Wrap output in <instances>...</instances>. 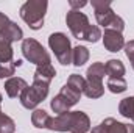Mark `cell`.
<instances>
[{"mask_svg":"<svg viewBox=\"0 0 134 133\" xmlns=\"http://www.w3.org/2000/svg\"><path fill=\"white\" fill-rule=\"evenodd\" d=\"M48 130L70 133H87L91 130V119L84 111H67L56 117H50Z\"/></svg>","mask_w":134,"mask_h":133,"instance_id":"1","label":"cell"},{"mask_svg":"<svg viewBox=\"0 0 134 133\" xmlns=\"http://www.w3.org/2000/svg\"><path fill=\"white\" fill-rule=\"evenodd\" d=\"M92 6L95 9V19H97L98 25L104 27V30L109 28V30H115L119 33L123 32L125 22L120 16H117L112 11L109 0H92Z\"/></svg>","mask_w":134,"mask_h":133,"instance_id":"2","label":"cell"},{"mask_svg":"<svg viewBox=\"0 0 134 133\" xmlns=\"http://www.w3.org/2000/svg\"><path fill=\"white\" fill-rule=\"evenodd\" d=\"M48 3L45 0H28L20 6V17L28 24L31 30H41L44 27V17Z\"/></svg>","mask_w":134,"mask_h":133,"instance_id":"3","label":"cell"},{"mask_svg":"<svg viewBox=\"0 0 134 133\" xmlns=\"http://www.w3.org/2000/svg\"><path fill=\"white\" fill-rule=\"evenodd\" d=\"M106 74V69L103 63H92V66L87 67L86 72V88L84 94L89 99H100L104 94V86H103V77Z\"/></svg>","mask_w":134,"mask_h":133,"instance_id":"4","label":"cell"},{"mask_svg":"<svg viewBox=\"0 0 134 133\" xmlns=\"http://www.w3.org/2000/svg\"><path fill=\"white\" fill-rule=\"evenodd\" d=\"M22 53H24L27 61L33 63L36 66H42V64L52 63L50 53L42 47L41 42H37L33 38H27V39L22 41Z\"/></svg>","mask_w":134,"mask_h":133,"instance_id":"5","label":"cell"},{"mask_svg":"<svg viewBox=\"0 0 134 133\" xmlns=\"http://www.w3.org/2000/svg\"><path fill=\"white\" fill-rule=\"evenodd\" d=\"M48 86L47 83H41V81H33L31 86H27L22 94H20V103L24 108L27 110H34L42 100L48 96Z\"/></svg>","mask_w":134,"mask_h":133,"instance_id":"6","label":"cell"},{"mask_svg":"<svg viewBox=\"0 0 134 133\" xmlns=\"http://www.w3.org/2000/svg\"><path fill=\"white\" fill-rule=\"evenodd\" d=\"M48 45L63 66L72 63V45L64 33H52L48 36Z\"/></svg>","mask_w":134,"mask_h":133,"instance_id":"7","label":"cell"},{"mask_svg":"<svg viewBox=\"0 0 134 133\" xmlns=\"http://www.w3.org/2000/svg\"><path fill=\"white\" fill-rule=\"evenodd\" d=\"M66 24L70 28V33L73 34L76 39H83V36L86 33V30L89 28V19L84 13H81L80 9H70L66 16Z\"/></svg>","mask_w":134,"mask_h":133,"instance_id":"8","label":"cell"},{"mask_svg":"<svg viewBox=\"0 0 134 133\" xmlns=\"http://www.w3.org/2000/svg\"><path fill=\"white\" fill-rule=\"evenodd\" d=\"M91 133H134V125L119 122L114 117H108L101 121L97 127H94Z\"/></svg>","mask_w":134,"mask_h":133,"instance_id":"9","label":"cell"},{"mask_svg":"<svg viewBox=\"0 0 134 133\" xmlns=\"http://www.w3.org/2000/svg\"><path fill=\"white\" fill-rule=\"evenodd\" d=\"M103 44H104V49L109 50V52H119L125 47V39L122 33L115 32V30H109L106 28L104 34H103Z\"/></svg>","mask_w":134,"mask_h":133,"instance_id":"10","label":"cell"},{"mask_svg":"<svg viewBox=\"0 0 134 133\" xmlns=\"http://www.w3.org/2000/svg\"><path fill=\"white\" fill-rule=\"evenodd\" d=\"M27 81L20 77H11L5 81V91L8 94V97L11 99H16V97H20L22 91L27 88Z\"/></svg>","mask_w":134,"mask_h":133,"instance_id":"11","label":"cell"},{"mask_svg":"<svg viewBox=\"0 0 134 133\" xmlns=\"http://www.w3.org/2000/svg\"><path fill=\"white\" fill-rule=\"evenodd\" d=\"M55 75H56V70H55V67L52 66V63H48V64H42V66L36 67L33 81H41V83H47V85H50V81L55 78Z\"/></svg>","mask_w":134,"mask_h":133,"instance_id":"12","label":"cell"},{"mask_svg":"<svg viewBox=\"0 0 134 133\" xmlns=\"http://www.w3.org/2000/svg\"><path fill=\"white\" fill-rule=\"evenodd\" d=\"M0 34H2L8 42H14V41H19V39L24 38V32H22V28H20L17 24L11 22V21H9V22L0 30Z\"/></svg>","mask_w":134,"mask_h":133,"instance_id":"13","label":"cell"},{"mask_svg":"<svg viewBox=\"0 0 134 133\" xmlns=\"http://www.w3.org/2000/svg\"><path fill=\"white\" fill-rule=\"evenodd\" d=\"M104 69L109 78H123L125 75V66L120 60H109L104 64Z\"/></svg>","mask_w":134,"mask_h":133,"instance_id":"14","label":"cell"},{"mask_svg":"<svg viewBox=\"0 0 134 133\" xmlns=\"http://www.w3.org/2000/svg\"><path fill=\"white\" fill-rule=\"evenodd\" d=\"M89 60V49L84 45H76L72 49V64L73 66H83Z\"/></svg>","mask_w":134,"mask_h":133,"instance_id":"15","label":"cell"},{"mask_svg":"<svg viewBox=\"0 0 134 133\" xmlns=\"http://www.w3.org/2000/svg\"><path fill=\"white\" fill-rule=\"evenodd\" d=\"M59 94L67 100V103H69L70 106H73V105H76V103H78V100L81 99V94H83V93H80L78 89L72 88L70 85H67V83H66V85L61 88Z\"/></svg>","mask_w":134,"mask_h":133,"instance_id":"16","label":"cell"},{"mask_svg":"<svg viewBox=\"0 0 134 133\" xmlns=\"http://www.w3.org/2000/svg\"><path fill=\"white\" fill-rule=\"evenodd\" d=\"M50 121V116L45 110H34L31 114V124L36 129H47Z\"/></svg>","mask_w":134,"mask_h":133,"instance_id":"17","label":"cell"},{"mask_svg":"<svg viewBox=\"0 0 134 133\" xmlns=\"http://www.w3.org/2000/svg\"><path fill=\"white\" fill-rule=\"evenodd\" d=\"M13 47H11V42H8L2 34H0V64L3 63H8V61H13Z\"/></svg>","mask_w":134,"mask_h":133,"instance_id":"18","label":"cell"},{"mask_svg":"<svg viewBox=\"0 0 134 133\" xmlns=\"http://www.w3.org/2000/svg\"><path fill=\"white\" fill-rule=\"evenodd\" d=\"M50 106H52V110L59 116V114H63V113H67L69 111V108H70V105L67 103V100L61 96V94H58V96H55L52 102H50Z\"/></svg>","mask_w":134,"mask_h":133,"instance_id":"19","label":"cell"},{"mask_svg":"<svg viewBox=\"0 0 134 133\" xmlns=\"http://www.w3.org/2000/svg\"><path fill=\"white\" fill-rule=\"evenodd\" d=\"M119 113L126 117V119H133L134 116V97H126L120 102L119 105Z\"/></svg>","mask_w":134,"mask_h":133,"instance_id":"20","label":"cell"},{"mask_svg":"<svg viewBox=\"0 0 134 133\" xmlns=\"http://www.w3.org/2000/svg\"><path fill=\"white\" fill-rule=\"evenodd\" d=\"M108 89L112 93V94H120V93H125L126 91V80L125 78H108V83H106Z\"/></svg>","mask_w":134,"mask_h":133,"instance_id":"21","label":"cell"},{"mask_svg":"<svg viewBox=\"0 0 134 133\" xmlns=\"http://www.w3.org/2000/svg\"><path fill=\"white\" fill-rule=\"evenodd\" d=\"M22 66V61L17 60V61H8V63H3L0 64V78H11L16 72V67Z\"/></svg>","mask_w":134,"mask_h":133,"instance_id":"22","label":"cell"},{"mask_svg":"<svg viewBox=\"0 0 134 133\" xmlns=\"http://www.w3.org/2000/svg\"><path fill=\"white\" fill-rule=\"evenodd\" d=\"M14 130H16L14 121L0 111V133H14Z\"/></svg>","mask_w":134,"mask_h":133,"instance_id":"23","label":"cell"},{"mask_svg":"<svg viewBox=\"0 0 134 133\" xmlns=\"http://www.w3.org/2000/svg\"><path fill=\"white\" fill-rule=\"evenodd\" d=\"M67 85H70L72 88L78 89L80 93H84V88H86V78L78 75V74H72L67 80Z\"/></svg>","mask_w":134,"mask_h":133,"instance_id":"24","label":"cell"},{"mask_svg":"<svg viewBox=\"0 0 134 133\" xmlns=\"http://www.w3.org/2000/svg\"><path fill=\"white\" fill-rule=\"evenodd\" d=\"M101 38V32L97 25H89V28L86 30V33L83 36V41H87V42H97Z\"/></svg>","mask_w":134,"mask_h":133,"instance_id":"25","label":"cell"},{"mask_svg":"<svg viewBox=\"0 0 134 133\" xmlns=\"http://www.w3.org/2000/svg\"><path fill=\"white\" fill-rule=\"evenodd\" d=\"M125 53H126V57H128V60H130V63L134 69V41H130L125 44Z\"/></svg>","mask_w":134,"mask_h":133,"instance_id":"26","label":"cell"},{"mask_svg":"<svg viewBox=\"0 0 134 133\" xmlns=\"http://www.w3.org/2000/svg\"><path fill=\"white\" fill-rule=\"evenodd\" d=\"M69 5H70L72 9H76V8H83V6H86L87 2H84V0H81V2H78V0H70Z\"/></svg>","mask_w":134,"mask_h":133,"instance_id":"27","label":"cell"},{"mask_svg":"<svg viewBox=\"0 0 134 133\" xmlns=\"http://www.w3.org/2000/svg\"><path fill=\"white\" fill-rule=\"evenodd\" d=\"M8 22H9L8 16H6V14H3V13H0V30H2V28H3Z\"/></svg>","mask_w":134,"mask_h":133,"instance_id":"28","label":"cell"},{"mask_svg":"<svg viewBox=\"0 0 134 133\" xmlns=\"http://www.w3.org/2000/svg\"><path fill=\"white\" fill-rule=\"evenodd\" d=\"M0 105H2V94H0Z\"/></svg>","mask_w":134,"mask_h":133,"instance_id":"29","label":"cell"},{"mask_svg":"<svg viewBox=\"0 0 134 133\" xmlns=\"http://www.w3.org/2000/svg\"><path fill=\"white\" fill-rule=\"evenodd\" d=\"M131 121H134V116H133V119H131Z\"/></svg>","mask_w":134,"mask_h":133,"instance_id":"30","label":"cell"}]
</instances>
